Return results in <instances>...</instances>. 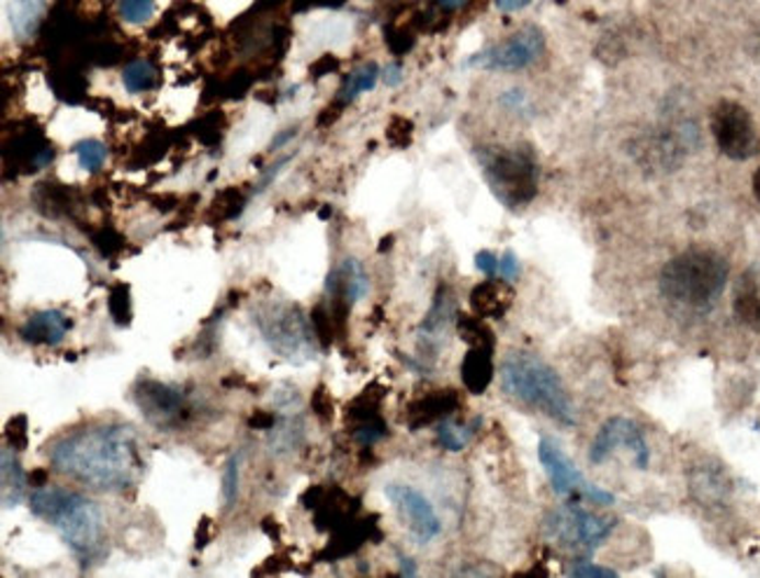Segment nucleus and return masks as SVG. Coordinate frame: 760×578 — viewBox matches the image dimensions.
<instances>
[{"instance_id":"nucleus-2","label":"nucleus","mask_w":760,"mask_h":578,"mask_svg":"<svg viewBox=\"0 0 760 578\" xmlns=\"http://www.w3.org/2000/svg\"><path fill=\"white\" fill-rule=\"evenodd\" d=\"M35 518L57 530L80 563H97L105 553V520L97 501L55 485L35 487L29 497Z\"/></svg>"},{"instance_id":"nucleus-5","label":"nucleus","mask_w":760,"mask_h":578,"mask_svg":"<svg viewBox=\"0 0 760 578\" xmlns=\"http://www.w3.org/2000/svg\"><path fill=\"white\" fill-rule=\"evenodd\" d=\"M483 177L494 197L508 208H522L536 197L541 169L526 148H485L480 152Z\"/></svg>"},{"instance_id":"nucleus-21","label":"nucleus","mask_w":760,"mask_h":578,"mask_svg":"<svg viewBox=\"0 0 760 578\" xmlns=\"http://www.w3.org/2000/svg\"><path fill=\"white\" fill-rule=\"evenodd\" d=\"M0 497H3V508H16L26 499V485L29 478L22 468L20 457H16V450L5 445L0 452Z\"/></svg>"},{"instance_id":"nucleus-32","label":"nucleus","mask_w":760,"mask_h":578,"mask_svg":"<svg viewBox=\"0 0 760 578\" xmlns=\"http://www.w3.org/2000/svg\"><path fill=\"white\" fill-rule=\"evenodd\" d=\"M239 478H241V452L229 454L223 466V501L225 508H232L239 497Z\"/></svg>"},{"instance_id":"nucleus-12","label":"nucleus","mask_w":760,"mask_h":578,"mask_svg":"<svg viewBox=\"0 0 760 578\" xmlns=\"http://www.w3.org/2000/svg\"><path fill=\"white\" fill-rule=\"evenodd\" d=\"M627 450L632 454V462L636 468H648L650 464V447L642 427L629 417H611L599 427L590 443V464H604L613 452Z\"/></svg>"},{"instance_id":"nucleus-29","label":"nucleus","mask_w":760,"mask_h":578,"mask_svg":"<svg viewBox=\"0 0 760 578\" xmlns=\"http://www.w3.org/2000/svg\"><path fill=\"white\" fill-rule=\"evenodd\" d=\"M70 152L78 157L80 169L90 173L99 171L105 165V157H109V148H105V144H101L99 138H82Z\"/></svg>"},{"instance_id":"nucleus-26","label":"nucleus","mask_w":760,"mask_h":578,"mask_svg":"<svg viewBox=\"0 0 760 578\" xmlns=\"http://www.w3.org/2000/svg\"><path fill=\"white\" fill-rule=\"evenodd\" d=\"M382 78V71H379V66L375 61H370V64H363L359 71H353L344 87L340 90V101L342 103H351L356 97H361L363 92H373L375 90V84L377 80Z\"/></svg>"},{"instance_id":"nucleus-51","label":"nucleus","mask_w":760,"mask_h":578,"mask_svg":"<svg viewBox=\"0 0 760 578\" xmlns=\"http://www.w3.org/2000/svg\"><path fill=\"white\" fill-rule=\"evenodd\" d=\"M466 3L468 0H438V8L445 12H454V10H462Z\"/></svg>"},{"instance_id":"nucleus-14","label":"nucleus","mask_w":760,"mask_h":578,"mask_svg":"<svg viewBox=\"0 0 760 578\" xmlns=\"http://www.w3.org/2000/svg\"><path fill=\"white\" fill-rule=\"evenodd\" d=\"M299 501L314 513V524L321 532L340 530L347 522L356 520L359 513V499H353L340 487H309Z\"/></svg>"},{"instance_id":"nucleus-40","label":"nucleus","mask_w":760,"mask_h":578,"mask_svg":"<svg viewBox=\"0 0 760 578\" xmlns=\"http://www.w3.org/2000/svg\"><path fill=\"white\" fill-rule=\"evenodd\" d=\"M522 272V265H520V258L515 256V251H503V256L499 258V276L503 279V282H515V279L520 276Z\"/></svg>"},{"instance_id":"nucleus-38","label":"nucleus","mask_w":760,"mask_h":578,"mask_svg":"<svg viewBox=\"0 0 760 578\" xmlns=\"http://www.w3.org/2000/svg\"><path fill=\"white\" fill-rule=\"evenodd\" d=\"M412 132H415V125L410 120L394 117L392 125H388V129H386V136L396 148H405V146L412 144Z\"/></svg>"},{"instance_id":"nucleus-20","label":"nucleus","mask_w":760,"mask_h":578,"mask_svg":"<svg viewBox=\"0 0 760 578\" xmlns=\"http://www.w3.org/2000/svg\"><path fill=\"white\" fill-rule=\"evenodd\" d=\"M326 291L330 297H342L351 307L363 301L370 291V276L363 262L356 258H347L338 270L328 274Z\"/></svg>"},{"instance_id":"nucleus-25","label":"nucleus","mask_w":760,"mask_h":578,"mask_svg":"<svg viewBox=\"0 0 760 578\" xmlns=\"http://www.w3.org/2000/svg\"><path fill=\"white\" fill-rule=\"evenodd\" d=\"M122 84L129 94L150 92L157 84V68L148 59H134L122 71Z\"/></svg>"},{"instance_id":"nucleus-42","label":"nucleus","mask_w":760,"mask_h":578,"mask_svg":"<svg viewBox=\"0 0 760 578\" xmlns=\"http://www.w3.org/2000/svg\"><path fill=\"white\" fill-rule=\"evenodd\" d=\"M293 157H295V152H288L286 157H281V160H276V165H272V167H268V171H264L262 173V179L258 181V185H256V195H260V192L262 190H268L270 188V183L279 177V173L281 171H284V167L293 160Z\"/></svg>"},{"instance_id":"nucleus-7","label":"nucleus","mask_w":760,"mask_h":578,"mask_svg":"<svg viewBox=\"0 0 760 578\" xmlns=\"http://www.w3.org/2000/svg\"><path fill=\"white\" fill-rule=\"evenodd\" d=\"M580 501H569L557 506L545 515V534L551 536L564 551L578 555H590L613 534L615 520L588 511Z\"/></svg>"},{"instance_id":"nucleus-35","label":"nucleus","mask_w":760,"mask_h":578,"mask_svg":"<svg viewBox=\"0 0 760 578\" xmlns=\"http://www.w3.org/2000/svg\"><path fill=\"white\" fill-rule=\"evenodd\" d=\"M155 0H120V16L127 24H146L155 16Z\"/></svg>"},{"instance_id":"nucleus-41","label":"nucleus","mask_w":760,"mask_h":578,"mask_svg":"<svg viewBox=\"0 0 760 578\" xmlns=\"http://www.w3.org/2000/svg\"><path fill=\"white\" fill-rule=\"evenodd\" d=\"M501 103L503 106L510 111V113H526V111H532V106H529V99L522 90H508L503 92L501 97Z\"/></svg>"},{"instance_id":"nucleus-23","label":"nucleus","mask_w":760,"mask_h":578,"mask_svg":"<svg viewBox=\"0 0 760 578\" xmlns=\"http://www.w3.org/2000/svg\"><path fill=\"white\" fill-rule=\"evenodd\" d=\"M45 14V0H8V16L14 36L29 41L35 36Z\"/></svg>"},{"instance_id":"nucleus-24","label":"nucleus","mask_w":760,"mask_h":578,"mask_svg":"<svg viewBox=\"0 0 760 578\" xmlns=\"http://www.w3.org/2000/svg\"><path fill=\"white\" fill-rule=\"evenodd\" d=\"M733 311L741 324L760 332V284L756 282V279L751 276L741 279L735 291Z\"/></svg>"},{"instance_id":"nucleus-15","label":"nucleus","mask_w":760,"mask_h":578,"mask_svg":"<svg viewBox=\"0 0 760 578\" xmlns=\"http://www.w3.org/2000/svg\"><path fill=\"white\" fill-rule=\"evenodd\" d=\"M456 317L458 314H456L450 291L445 286L438 288L427 319H423L419 326V352L427 354V359L429 354H438L440 347L445 344L447 330Z\"/></svg>"},{"instance_id":"nucleus-47","label":"nucleus","mask_w":760,"mask_h":578,"mask_svg":"<svg viewBox=\"0 0 760 578\" xmlns=\"http://www.w3.org/2000/svg\"><path fill=\"white\" fill-rule=\"evenodd\" d=\"M211 534H214V524H211V518H202L200 528H197V548H206L208 546Z\"/></svg>"},{"instance_id":"nucleus-39","label":"nucleus","mask_w":760,"mask_h":578,"mask_svg":"<svg viewBox=\"0 0 760 578\" xmlns=\"http://www.w3.org/2000/svg\"><path fill=\"white\" fill-rule=\"evenodd\" d=\"M569 576H576V578H594V576L613 578V576H617V571L597 565V563H590V559H576V565L569 569Z\"/></svg>"},{"instance_id":"nucleus-13","label":"nucleus","mask_w":760,"mask_h":578,"mask_svg":"<svg viewBox=\"0 0 760 578\" xmlns=\"http://www.w3.org/2000/svg\"><path fill=\"white\" fill-rule=\"evenodd\" d=\"M384 495L396 506L398 515L402 518L405 524H408V530L419 543H431L433 539L440 536V532H443V524H440L433 503L423 497L419 489L410 485L392 483L384 487Z\"/></svg>"},{"instance_id":"nucleus-1","label":"nucleus","mask_w":760,"mask_h":578,"mask_svg":"<svg viewBox=\"0 0 760 578\" xmlns=\"http://www.w3.org/2000/svg\"><path fill=\"white\" fill-rule=\"evenodd\" d=\"M61 476L99 492L122 495L144 476L140 438L129 424H97L66 433L47 450Z\"/></svg>"},{"instance_id":"nucleus-45","label":"nucleus","mask_w":760,"mask_h":578,"mask_svg":"<svg viewBox=\"0 0 760 578\" xmlns=\"http://www.w3.org/2000/svg\"><path fill=\"white\" fill-rule=\"evenodd\" d=\"M382 80L386 87H398L402 82V66L400 64H388L382 71Z\"/></svg>"},{"instance_id":"nucleus-11","label":"nucleus","mask_w":760,"mask_h":578,"mask_svg":"<svg viewBox=\"0 0 760 578\" xmlns=\"http://www.w3.org/2000/svg\"><path fill=\"white\" fill-rule=\"evenodd\" d=\"M545 49V36L538 26H524L503 43L489 45L468 59V66L483 71L515 73L538 61Z\"/></svg>"},{"instance_id":"nucleus-50","label":"nucleus","mask_w":760,"mask_h":578,"mask_svg":"<svg viewBox=\"0 0 760 578\" xmlns=\"http://www.w3.org/2000/svg\"><path fill=\"white\" fill-rule=\"evenodd\" d=\"M400 576H417V567L412 557L400 555Z\"/></svg>"},{"instance_id":"nucleus-33","label":"nucleus","mask_w":760,"mask_h":578,"mask_svg":"<svg viewBox=\"0 0 760 578\" xmlns=\"http://www.w3.org/2000/svg\"><path fill=\"white\" fill-rule=\"evenodd\" d=\"M109 311L117 326L132 324V293L127 284H117L109 293Z\"/></svg>"},{"instance_id":"nucleus-27","label":"nucleus","mask_w":760,"mask_h":578,"mask_svg":"<svg viewBox=\"0 0 760 578\" xmlns=\"http://www.w3.org/2000/svg\"><path fill=\"white\" fill-rule=\"evenodd\" d=\"M470 435H473V427L456 422L454 417L443 419V422H438V427H435V438H438L440 447L450 450V452H462L468 445Z\"/></svg>"},{"instance_id":"nucleus-37","label":"nucleus","mask_w":760,"mask_h":578,"mask_svg":"<svg viewBox=\"0 0 760 578\" xmlns=\"http://www.w3.org/2000/svg\"><path fill=\"white\" fill-rule=\"evenodd\" d=\"M309 406H311V412L318 422H324V424L330 422L332 415H334V403L330 398V392H328L326 384H318V387L314 389V394L309 398Z\"/></svg>"},{"instance_id":"nucleus-19","label":"nucleus","mask_w":760,"mask_h":578,"mask_svg":"<svg viewBox=\"0 0 760 578\" xmlns=\"http://www.w3.org/2000/svg\"><path fill=\"white\" fill-rule=\"evenodd\" d=\"M512 301H515V293L508 286V282H499V279L489 276L487 282L477 284L470 291V309L475 317L480 319H503L508 309L512 307Z\"/></svg>"},{"instance_id":"nucleus-30","label":"nucleus","mask_w":760,"mask_h":578,"mask_svg":"<svg viewBox=\"0 0 760 578\" xmlns=\"http://www.w3.org/2000/svg\"><path fill=\"white\" fill-rule=\"evenodd\" d=\"M351 435L353 441H356L361 447H373L379 441L388 435V427L382 417H373V419H363V422H353L351 424Z\"/></svg>"},{"instance_id":"nucleus-49","label":"nucleus","mask_w":760,"mask_h":578,"mask_svg":"<svg viewBox=\"0 0 760 578\" xmlns=\"http://www.w3.org/2000/svg\"><path fill=\"white\" fill-rule=\"evenodd\" d=\"M29 483H31V487H45V485H49V473L45 468L33 471L29 476Z\"/></svg>"},{"instance_id":"nucleus-34","label":"nucleus","mask_w":760,"mask_h":578,"mask_svg":"<svg viewBox=\"0 0 760 578\" xmlns=\"http://www.w3.org/2000/svg\"><path fill=\"white\" fill-rule=\"evenodd\" d=\"M693 489L704 503H716L721 497H726L728 485H726V480H723V476H718L716 471H702L697 483L693 485Z\"/></svg>"},{"instance_id":"nucleus-31","label":"nucleus","mask_w":760,"mask_h":578,"mask_svg":"<svg viewBox=\"0 0 760 578\" xmlns=\"http://www.w3.org/2000/svg\"><path fill=\"white\" fill-rule=\"evenodd\" d=\"M309 319H311L316 340H318V344H321V349H328L334 342V338H340L338 336V326H334L332 311H330L328 305H316L311 309V314H309Z\"/></svg>"},{"instance_id":"nucleus-52","label":"nucleus","mask_w":760,"mask_h":578,"mask_svg":"<svg viewBox=\"0 0 760 578\" xmlns=\"http://www.w3.org/2000/svg\"><path fill=\"white\" fill-rule=\"evenodd\" d=\"M751 188H753V197L760 202V167L756 169L753 179H751Z\"/></svg>"},{"instance_id":"nucleus-36","label":"nucleus","mask_w":760,"mask_h":578,"mask_svg":"<svg viewBox=\"0 0 760 578\" xmlns=\"http://www.w3.org/2000/svg\"><path fill=\"white\" fill-rule=\"evenodd\" d=\"M5 443L14 447L16 452L29 447V417L26 415H16L10 419L5 427Z\"/></svg>"},{"instance_id":"nucleus-18","label":"nucleus","mask_w":760,"mask_h":578,"mask_svg":"<svg viewBox=\"0 0 760 578\" xmlns=\"http://www.w3.org/2000/svg\"><path fill=\"white\" fill-rule=\"evenodd\" d=\"M73 326L70 317L61 309H41L31 314L20 328V338L29 344H43V347H57L64 342L66 332Z\"/></svg>"},{"instance_id":"nucleus-22","label":"nucleus","mask_w":760,"mask_h":578,"mask_svg":"<svg viewBox=\"0 0 760 578\" xmlns=\"http://www.w3.org/2000/svg\"><path fill=\"white\" fill-rule=\"evenodd\" d=\"M494 375H497V367H494V349L470 347L462 361L464 387L475 396H483L489 389Z\"/></svg>"},{"instance_id":"nucleus-4","label":"nucleus","mask_w":760,"mask_h":578,"mask_svg":"<svg viewBox=\"0 0 760 578\" xmlns=\"http://www.w3.org/2000/svg\"><path fill=\"white\" fill-rule=\"evenodd\" d=\"M728 260L712 249H688L671 258L660 272V291L669 303L706 311L728 286Z\"/></svg>"},{"instance_id":"nucleus-6","label":"nucleus","mask_w":760,"mask_h":578,"mask_svg":"<svg viewBox=\"0 0 760 578\" xmlns=\"http://www.w3.org/2000/svg\"><path fill=\"white\" fill-rule=\"evenodd\" d=\"M253 324L272 352L286 361L305 363L316 359V347H321L316 340L311 319L297 305L281 301L260 305L258 311H253Z\"/></svg>"},{"instance_id":"nucleus-48","label":"nucleus","mask_w":760,"mask_h":578,"mask_svg":"<svg viewBox=\"0 0 760 578\" xmlns=\"http://www.w3.org/2000/svg\"><path fill=\"white\" fill-rule=\"evenodd\" d=\"M494 3H497V8L501 10V12H520V10H524L526 5H532V0H494Z\"/></svg>"},{"instance_id":"nucleus-46","label":"nucleus","mask_w":760,"mask_h":578,"mask_svg":"<svg viewBox=\"0 0 760 578\" xmlns=\"http://www.w3.org/2000/svg\"><path fill=\"white\" fill-rule=\"evenodd\" d=\"M295 136H297V127H288V129H284V132H279V134L272 138L270 150H272V152L281 150L284 146H288Z\"/></svg>"},{"instance_id":"nucleus-3","label":"nucleus","mask_w":760,"mask_h":578,"mask_svg":"<svg viewBox=\"0 0 760 578\" xmlns=\"http://www.w3.org/2000/svg\"><path fill=\"white\" fill-rule=\"evenodd\" d=\"M501 389L526 408H534L562 427L578 424L576 403L551 363L529 352H510L499 367Z\"/></svg>"},{"instance_id":"nucleus-44","label":"nucleus","mask_w":760,"mask_h":578,"mask_svg":"<svg viewBox=\"0 0 760 578\" xmlns=\"http://www.w3.org/2000/svg\"><path fill=\"white\" fill-rule=\"evenodd\" d=\"M279 424V419L274 412H264V410H256L249 417V427L256 431H272Z\"/></svg>"},{"instance_id":"nucleus-8","label":"nucleus","mask_w":760,"mask_h":578,"mask_svg":"<svg viewBox=\"0 0 760 578\" xmlns=\"http://www.w3.org/2000/svg\"><path fill=\"white\" fill-rule=\"evenodd\" d=\"M538 462L551 480L555 495L569 501H592L594 506H611L615 497L604 487L590 483L564 447L551 435H543L538 441Z\"/></svg>"},{"instance_id":"nucleus-43","label":"nucleus","mask_w":760,"mask_h":578,"mask_svg":"<svg viewBox=\"0 0 760 578\" xmlns=\"http://www.w3.org/2000/svg\"><path fill=\"white\" fill-rule=\"evenodd\" d=\"M475 268L480 270L487 279H489V276H497V274H499V258H497V253L480 251V253L475 256Z\"/></svg>"},{"instance_id":"nucleus-9","label":"nucleus","mask_w":760,"mask_h":578,"mask_svg":"<svg viewBox=\"0 0 760 578\" xmlns=\"http://www.w3.org/2000/svg\"><path fill=\"white\" fill-rule=\"evenodd\" d=\"M132 398L140 415L162 431L181 429L192 417L190 396L179 384L155 377H138L132 387Z\"/></svg>"},{"instance_id":"nucleus-17","label":"nucleus","mask_w":760,"mask_h":578,"mask_svg":"<svg viewBox=\"0 0 760 578\" xmlns=\"http://www.w3.org/2000/svg\"><path fill=\"white\" fill-rule=\"evenodd\" d=\"M382 532L377 518H356L347 522L344 528L334 530L332 539L328 543V548L321 553V559H342L363 548L367 541H379Z\"/></svg>"},{"instance_id":"nucleus-10","label":"nucleus","mask_w":760,"mask_h":578,"mask_svg":"<svg viewBox=\"0 0 760 578\" xmlns=\"http://www.w3.org/2000/svg\"><path fill=\"white\" fill-rule=\"evenodd\" d=\"M712 134L718 150L735 162L751 160L758 152V136L751 113L737 101L723 99L712 111Z\"/></svg>"},{"instance_id":"nucleus-28","label":"nucleus","mask_w":760,"mask_h":578,"mask_svg":"<svg viewBox=\"0 0 760 578\" xmlns=\"http://www.w3.org/2000/svg\"><path fill=\"white\" fill-rule=\"evenodd\" d=\"M456 330L458 336H462L464 342H468L470 347H487L494 349V332L491 328L485 324V319L480 317H464V314H458L456 317Z\"/></svg>"},{"instance_id":"nucleus-16","label":"nucleus","mask_w":760,"mask_h":578,"mask_svg":"<svg viewBox=\"0 0 760 578\" xmlns=\"http://www.w3.org/2000/svg\"><path fill=\"white\" fill-rule=\"evenodd\" d=\"M462 406L464 403L458 392L440 389V392H431L415 398L408 406V412H405V419H408V427L417 431V429L443 422V419L447 417H454L458 410H462Z\"/></svg>"}]
</instances>
